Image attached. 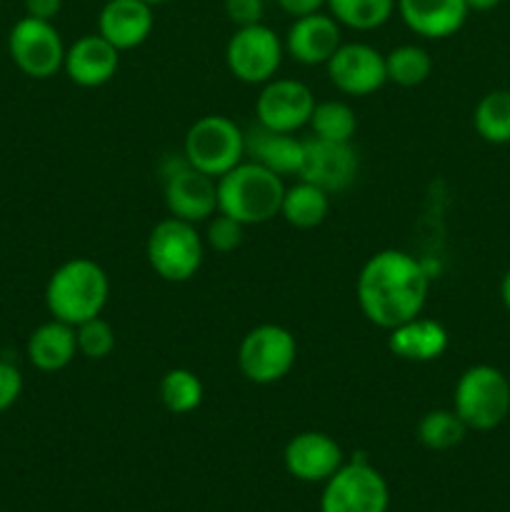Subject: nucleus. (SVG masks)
Returning a JSON list of instances; mask_svg holds the SVG:
<instances>
[{
	"mask_svg": "<svg viewBox=\"0 0 510 512\" xmlns=\"http://www.w3.org/2000/svg\"><path fill=\"white\" fill-rule=\"evenodd\" d=\"M280 10L288 13L290 18H303V15H313L320 13V10L328 5V0H278Z\"/></svg>",
	"mask_w": 510,
	"mask_h": 512,
	"instance_id": "f704fd0d",
	"label": "nucleus"
},
{
	"mask_svg": "<svg viewBox=\"0 0 510 512\" xmlns=\"http://www.w3.org/2000/svg\"><path fill=\"white\" fill-rule=\"evenodd\" d=\"M395 10L415 35L428 40L455 35L470 13L465 0H395Z\"/></svg>",
	"mask_w": 510,
	"mask_h": 512,
	"instance_id": "6ab92c4d",
	"label": "nucleus"
},
{
	"mask_svg": "<svg viewBox=\"0 0 510 512\" xmlns=\"http://www.w3.org/2000/svg\"><path fill=\"white\" fill-rule=\"evenodd\" d=\"M145 3H150L155 8V5H165V3H173V0H145Z\"/></svg>",
	"mask_w": 510,
	"mask_h": 512,
	"instance_id": "4c0bfd02",
	"label": "nucleus"
},
{
	"mask_svg": "<svg viewBox=\"0 0 510 512\" xmlns=\"http://www.w3.org/2000/svg\"><path fill=\"white\" fill-rule=\"evenodd\" d=\"M8 53L15 68L33 80L53 78L65 63V43L50 20L20 18L10 28Z\"/></svg>",
	"mask_w": 510,
	"mask_h": 512,
	"instance_id": "9d476101",
	"label": "nucleus"
},
{
	"mask_svg": "<svg viewBox=\"0 0 510 512\" xmlns=\"http://www.w3.org/2000/svg\"><path fill=\"white\" fill-rule=\"evenodd\" d=\"M120 50L103 35H83L65 48L63 70L80 88H100L118 73Z\"/></svg>",
	"mask_w": 510,
	"mask_h": 512,
	"instance_id": "f3484780",
	"label": "nucleus"
},
{
	"mask_svg": "<svg viewBox=\"0 0 510 512\" xmlns=\"http://www.w3.org/2000/svg\"><path fill=\"white\" fill-rule=\"evenodd\" d=\"M315 98L313 90L295 78H273L263 85L255 100L258 125L278 133H295L310 123Z\"/></svg>",
	"mask_w": 510,
	"mask_h": 512,
	"instance_id": "ddd939ff",
	"label": "nucleus"
},
{
	"mask_svg": "<svg viewBox=\"0 0 510 512\" xmlns=\"http://www.w3.org/2000/svg\"><path fill=\"white\" fill-rule=\"evenodd\" d=\"M285 53L300 65H325L343 45L340 23L323 10L313 15L295 18L285 35Z\"/></svg>",
	"mask_w": 510,
	"mask_h": 512,
	"instance_id": "dca6fc26",
	"label": "nucleus"
},
{
	"mask_svg": "<svg viewBox=\"0 0 510 512\" xmlns=\"http://www.w3.org/2000/svg\"><path fill=\"white\" fill-rule=\"evenodd\" d=\"M245 225L233 220L225 213H215L213 218L208 220V230H205V245L213 248L215 253H233L243 245Z\"/></svg>",
	"mask_w": 510,
	"mask_h": 512,
	"instance_id": "7c9ffc66",
	"label": "nucleus"
},
{
	"mask_svg": "<svg viewBox=\"0 0 510 512\" xmlns=\"http://www.w3.org/2000/svg\"><path fill=\"white\" fill-rule=\"evenodd\" d=\"M245 158L280 178L298 175L300 160H303V140L295 138L293 133H278L263 125H253L245 130Z\"/></svg>",
	"mask_w": 510,
	"mask_h": 512,
	"instance_id": "aec40b11",
	"label": "nucleus"
},
{
	"mask_svg": "<svg viewBox=\"0 0 510 512\" xmlns=\"http://www.w3.org/2000/svg\"><path fill=\"white\" fill-rule=\"evenodd\" d=\"M360 160L353 143H335V140L308 138L303 140V160H300L298 178L318 185L328 195L343 193L358 178Z\"/></svg>",
	"mask_w": 510,
	"mask_h": 512,
	"instance_id": "9b49d317",
	"label": "nucleus"
},
{
	"mask_svg": "<svg viewBox=\"0 0 510 512\" xmlns=\"http://www.w3.org/2000/svg\"><path fill=\"white\" fill-rule=\"evenodd\" d=\"M385 70H388V83L400 88H418L433 73V58L420 45H398L385 55Z\"/></svg>",
	"mask_w": 510,
	"mask_h": 512,
	"instance_id": "bb28decb",
	"label": "nucleus"
},
{
	"mask_svg": "<svg viewBox=\"0 0 510 512\" xmlns=\"http://www.w3.org/2000/svg\"><path fill=\"white\" fill-rule=\"evenodd\" d=\"M308 125L313 128L315 138L353 143L358 118H355V110L343 100H323V103H315Z\"/></svg>",
	"mask_w": 510,
	"mask_h": 512,
	"instance_id": "c85d7f7f",
	"label": "nucleus"
},
{
	"mask_svg": "<svg viewBox=\"0 0 510 512\" xmlns=\"http://www.w3.org/2000/svg\"><path fill=\"white\" fill-rule=\"evenodd\" d=\"M298 343L288 328L275 323L255 325L243 335L238 348V368L255 385H273L293 370Z\"/></svg>",
	"mask_w": 510,
	"mask_h": 512,
	"instance_id": "0eeeda50",
	"label": "nucleus"
},
{
	"mask_svg": "<svg viewBox=\"0 0 510 512\" xmlns=\"http://www.w3.org/2000/svg\"><path fill=\"white\" fill-rule=\"evenodd\" d=\"M330 10L340 25L350 30H375L388 23L395 13V0H328Z\"/></svg>",
	"mask_w": 510,
	"mask_h": 512,
	"instance_id": "a878e982",
	"label": "nucleus"
},
{
	"mask_svg": "<svg viewBox=\"0 0 510 512\" xmlns=\"http://www.w3.org/2000/svg\"><path fill=\"white\" fill-rule=\"evenodd\" d=\"M468 435V425L460 420L455 410H430L418 423V440L428 450L445 453V450L458 448Z\"/></svg>",
	"mask_w": 510,
	"mask_h": 512,
	"instance_id": "cd10ccee",
	"label": "nucleus"
},
{
	"mask_svg": "<svg viewBox=\"0 0 510 512\" xmlns=\"http://www.w3.org/2000/svg\"><path fill=\"white\" fill-rule=\"evenodd\" d=\"M153 25V5L145 0H108L98 15V33L120 53L143 45Z\"/></svg>",
	"mask_w": 510,
	"mask_h": 512,
	"instance_id": "a211bd4d",
	"label": "nucleus"
},
{
	"mask_svg": "<svg viewBox=\"0 0 510 512\" xmlns=\"http://www.w3.org/2000/svg\"><path fill=\"white\" fill-rule=\"evenodd\" d=\"M25 3V15L38 20H50L58 18V13L63 10V0H23Z\"/></svg>",
	"mask_w": 510,
	"mask_h": 512,
	"instance_id": "72a5a7b5",
	"label": "nucleus"
},
{
	"mask_svg": "<svg viewBox=\"0 0 510 512\" xmlns=\"http://www.w3.org/2000/svg\"><path fill=\"white\" fill-rule=\"evenodd\" d=\"M468 10H475V13H485V10L498 8L500 0H465Z\"/></svg>",
	"mask_w": 510,
	"mask_h": 512,
	"instance_id": "c9c22d12",
	"label": "nucleus"
},
{
	"mask_svg": "<svg viewBox=\"0 0 510 512\" xmlns=\"http://www.w3.org/2000/svg\"><path fill=\"white\" fill-rule=\"evenodd\" d=\"M388 503L390 490L383 475L365 458H355L325 480L320 512H388Z\"/></svg>",
	"mask_w": 510,
	"mask_h": 512,
	"instance_id": "6e6552de",
	"label": "nucleus"
},
{
	"mask_svg": "<svg viewBox=\"0 0 510 512\" xmlns=\"http://www.w3.org/2000/svg\"><path fill=\"white\" fill-rule=\"evenodd\" d=\"M283 55V40L263 23L238 28L225 45V65L233 78L245 85H265L273 80L283 63Z\"/></svg>",
	"mask_w": 510,
	"mask_h": 512,
	"instance_id": "1a4fd4ad",
	"label": "nucleus"
},
{
	"mask_svg": "<svg viewBox=\"0 0 510 512\" xmlns=\"http://www.w3.org/2000/svg\"><path fill=\"white\" fill-rule=\"evenodd\" d=\"M183 158L218 180L245 160V130L228 115H203L185 133Z\"/></svg>",
	"mask_w": 510,
	"mask_h": 512,
	"instance_id": "39448f33",
	"label": "nucleus"
},
{
	"mask_svg": "<svg viewBox=\"0 0 510 512\" xmlns=\"http://www.w3.org/2000/svg\"><path fill=\"white\" fill-rule=\"evenodd\" d=\"M453 410L468 430L488 433L510 415V380L495 365H473L458 378L453 390Z\"/></svg>",
	"mask_w": 510,
	"mask_h": 512,
	"instance_id": "20e7f679",
	"label": "nucleus"
},
{
	"mask_svg": "<svg viewBox=\"0 0 510 512\" xmlns=\"http://www.w3.org/2000/svg\"><path fill=\"white\" fill-rule=\"evenodd\" d=\"M160 403L168 413L173 415H188L200 408L203 403V383L198 375L188 368H173L160 378L158 383Z\"/></svg>",
	"mask_w": 510,
	"mask_h": 512,
	"instance_id": "393cba45",
	"label": "nucleus"
},
{
	"mask_svg": "<svg viewBox=\"0 0 510 512\" xmlns=\"http://www.w3.org/2000/svg\"><path fill=\"white\" fill-rule=\"evenodd\" d=\"M145 255L158 278L168 283H185L195 278L203 265L205 240L193 223L170 215L150 230Z\"/></svg>",
	"mask_w": 510,
	"mask_h": 512,
	"instance_id": "423d86ee",
	"label": "nucleus"
},
{
	"mask_svg": "<svg viewBox=\"0 0 510 512\" xmlns=\"http://www.w3.org/2000/svg\"><path fill=\"white\" fill-rule=\"evenodd\" d=\"M473 125L485 143H510V90L485 93L473 110Z\"/></svg>",
	"mask_w": 510,
	"mask_h": 512,
	"instance_id": "b1692460",
	"label": "nucleus"
},
{
	"mask_svg": "<svg viewBox=\"0 0 510 512\" xmlns=\"http://www.w3.org/2000/svg\"><path fill=\"white\" fill-rule=\"evenodd\" d=\"M165 208L173 218L193 225L208 223L218 213V183L180 158V163L165 173Z\"/></svg>",
	"mask_w": 510,
	"mask_h": 512,
	"instance_id": "f8f14e48",
	"label": "nucleus"
},
{
	"mask_svg": "<svg viewBox=\"0 0 510 512\" xmlns=\"http://www.w3.org/2000/svg\"><path fill=\"white\" fill-rule=\"evenodd\" d=\"M218 213L230 215L233 220L248 225H263L280 215L285 185L283 178L258 163L243 160L220 175L218 180Z\"/></svg>",
	"mask_w": 510,
	"mask_h": 512,
	"instance_id": "7ed1b4c3",
	"label": "nucleus"
},
{
	"mask_svg": "<svg viewBox=\"0 0 510 512\" xmlns=\"http://www.w3.org/2000/svg\"><path fill=\"white\" fill-rule=\"evenodd\" d=\"M25 353H28L30 365L35 370H40V373H58V370L68 368L75 355H78L75 328L63 323V320H48V323L38 325L30 333Z\"/></svg>",
	"mask_w": 510,
	"mask_h": 512,
	"instance_id": "4be33fe9",
	"label": "nucleus"
},
{
	"mask_svg": "<svg viewBox=\"0 0 510 512\" xmlns=\"http://www.w3.org/2000/svg\"><path fill=\"white\" fill-rule=\"evenodd\" d=\"M285 470L303 483H325L343 465V450L330 435L305 430L293 435L283 450Z\"/></svg>",
	"mask_w": 510,
	"mask_h": 512,
	"instance_id": "2eb2a0df",
	"label": "nucleus"
},
{
	"mask_svg": "<svg viewBox=\"0 0 510 512\" xmlns=\"http://www.w3.org/2000/svg\"><path fill=\"white\" fill-rule=\"evenodd\" d=\"M108 273L90 258H73L53 270L45 285V305L55 320L80 325L98 318L108 305Z\"/></svg>",
	"mask_w": 510,
	"mask_h": 512,
	"instance_id": "f03ea898",
	"label": "nucleus"
},
{
	"mask_svg": "<svg viewBox=\"0 0 510 512\" xmlns=\"http://www.w3.org/2000/svg\"><path fill=\"white\" fill-rule=\"evenodd\" d=\"M328 210H330V195L325 193V190H320L318 185L298 180L295 185L285 188L280 215H283L285 223L293 225V228L298 230L318 228V225H323V220L328 218Z\"/></svg>",
	"mask_w": 510,
	"mask_h": 512,
	"instance_id": "5701e85b",
	"label": "nucleus"
},
{
	"mask_svg": "<svg viewBox=\"0 0 510 512\" xmlns=\"http://www.w3.org/2000/svg\"><path fill=\"white\" fill-rule=\"evenodd\" d=\"M430 273L423 260L405 250H380L370 255L355 283L360 313L373 325L393 330L418 318L425 308Z\"/></svg>",
	"mask_w": 510,
	"mask_h": 512,
	"instance_id": "f257e3e1",
	"label": "nucleus"
},
{
	"mask_svg": "<svg viewBox=\"0 0 510 512\" xmlns=\"http://www.w3.org/2000/svg\"><path fill=\"white\" fill-rule=\"evenodd\" d=\"M223 8L235 28H245V25L263 23L265 0H225Z\"/></svg>",
	"mask_w": 510,
	"mask_h": 512,
	"instance_id": "2f4dec72",
	"label": "nucleus"
},
{
	"mask_svg": "<svg viewBox=\"0 0 510 512\" xmlns=\"http://www.w3.org/2000/svg\"><path fill=\"white\" fill-rule=\"evenodd\" d=\"M448 330L430 318H413L388 330V348L395 358L408 363H430L448 350Z\"/></svg>",
	"mask_w": 510,
	"mask_h": 512,
	"instance_id": "412c9836",
	"label": "nucleus"
},
{
	"mask_svg": "<svg viewBox=\"0 0 510 512\" xmlns=\"http://www.w3.org/2000/svg\"><path fill=\"white\" fill-rule=\"evenodd\" d=\"M75 340H78V353L88 360H105L115 350L113 325L100 315L75 325Z\"/></svg>",
	"mask_w": 510,
	"mask_h": 512,
	"instance_id": "c756f323",
	"label": "nucleus"
},
{
	"mask_svg": "<svg viewBox=\"0 0 510 512\" xmlns=\"http://www.w3.org/2000/svg\"><path fill=\"white\" fill-rule=\"evenodd\" d=\"M500 298H503V305L508 308V313H510V270L505 273L503 283H500Z\"/></svg>",
	"mask_w": 510,
	"mask_h": 512,
	"instance_id": "e433bc0d",
	"label": "nucleus"
},
{
	"mask_svg": "<svg viewBox=\"0 0 510 512\" xmlns=\"http://www.w3.org/2000/svg\"><path fill=\"white\" fill-rule=\"evenodd\" d=\"M23 393V373L8 360H0V413L13 408Z\"/></svg>",
	"mask_w": 510,
	"mask_h": 512,
	"instance_id": "473e14b6",
	"label": "nucleus"
},
{
	"mask_svg": "<svg viewBox=\"0 0 510 512\" xmlns=\"http://www.w3.org/2000/svg\"><path fill=\"white\" fill-rule=\"evenodd\" d=\"M328 78L340 93L365 98L388 83L385 55L368 43H343L325 63Z\"/></svg>",
	"mask_w": 510,
	"mask_h": 512,
	"instance_id": "4468645a",
	"label": "nucleus"
}]
</instances>
